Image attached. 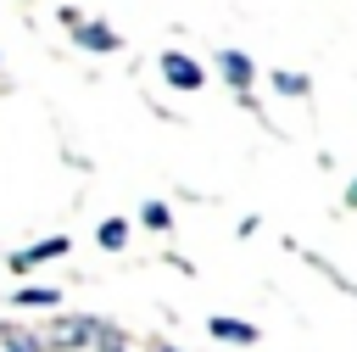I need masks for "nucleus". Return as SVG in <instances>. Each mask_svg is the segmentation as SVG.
Instances as JSON below:
<instances>
[{
  "label": "nucleus",
  "mask_w": 357,
  "mask_h": 352,
  "mask_svg": "<svg viewBox=\"0 0 357 352\" xmlns=\"http://www.w3.org/2000/svg\"><path fill=\"white\" fill-rule=\"evenodd\" d=\"M0 352H45V335L28 324H0Z\"/></svg>",
  "instance_id": "obj_9"
},
{
  "label": "nucleus",
  "mask_w": 357,
  "mask_h": 352,
  "mask_svg": "<svg viewBox=\"0 0 357 352\" xmlns=\"http://www.w3.org/2000/svg\"><path fill=\"white\" fill-rule=\"evenodd\" d=\"M346 207L357 212V173H351V184H346Z\"/></svg>",
  "instance_id": "obj_12"
},
{
  "label": "nucleus",
  "mask_w": 357,
  "mask_h": 352,
  "mask_svg": "<svg viewBox=\"0 0 357 352\" xmlns=\"http://www.w3.org/2000/svg\"><path fill=\"white\" fill-rule=\"evenodd\" d=\"M67 291L61 285H17L11 291V307H61Z\"/></svg>",
  "instance_id": "obj_8"
},
{
  "label": "nucleus",
  "mask_w": 357,
  "mask_h": 352,
  "mask_svg": "<svg viewBox=\"0 0 357 352\" xmlns=\"http://www.w3.org/2000/svg\"><path fill=\"white\" fill-rule=\"evenodd\" d=\"M0 67H6V50H0Z\"/></svg>",
  "instance_id": "obj_14"
},
{
  "label": "nucleus",
  "mask_w": 357,
  "mask_h": 352,
  "mask_svg": "<svg viewBox=\"0 0 357 352\" xmlns=\"http://www.w3.org/2000/svg\"><path fill=\"white\" fill-rule=\"evenodd\" d=\"M128 235H134L128 218H100V223H95V246H100V251H123Z\"/></svg>",
  "instance_id": "obj_10"
},
{
  "label": "nucleus",
  "mask_w": 357,
  "mask_h": 352,
  "mask_svg": "<svg viewBox=\"0 0 357 352\" xmlns=\"http://www.w3.org/2000/svg\"><path fill=\"white\" fill-rule=\"evenodd\" d=\"M139 223H145V229H151V235H167V229H173V207H167V201H156V196H151V201H145V207H139Z\"/></svg>",
  "instance_id": "obj_11"
},
{
  "label": "nucleus",
  "mask_w": 357,
  "mask_h": 352,
  "mask_svg": "<svg viewBox=\"0 0 357 352\" xmlns=\"http://www.w3.org/2000/svg\"><path fill=\"white\" fill-rule=\"evenodd\" d=\"M206 335H212V341H223V346H257V335H262V330H257L251 318L212 313V318H206Z\"/></svg>",
  "instance_id": "obj_6"
},
{
  "label": "nucleus",
  "mask_w": 357,
  "mask_h": 352,
  "mask_svg": "<svg viewBox=\"0 0 357 352\" xmlns=\"http://www.w3.org/2000/svg\"><path fill=\"white\" fill-rule=\"evenodd\" d=\"M156 352H178V346H156Z\"/></svg>",
  "instance_id": "obj_13"
},
{
  "label": "nucleus",
  "mask_w": 357,
  "mask_h": 352,
  "mask_svg": "<svg viewBox=\"0 0 357 352\" xmlns=\"http://www.w3.org/2000/svg\"><path fill=\"white\" fill-rule=\"evenodd\" d=\"M156 73H162V84L178 89V95H201V89H206V67H201L190 50H162V56H156Z\"/></svg>",
  "instance_id": "obj_2"
},
{
  "label": "nucleus",
  "mask_w": 357,
  "mask_h": 352,
  "mask_svg": "<svg viewBox=\"0 0 357 352\" xmlns=\"http://www.w3.org/2000/svg\"><path fill=\"white\" fill-rule=\"evenodd\" d=\"M100 324H106V318H95V313H61V318H50L39 335H45V352H78V346H95Z\"/></svg>",
  "instance_id": "obj_1"
},
{
  "label": "nucleus",
  "mask_w": 357,
  "mask_h": 352,
  "mask_svg": "<svg viewBox=\"0 0 357 352\" xmlns=\"http://www.w3.org/2000/svg\"><path fill=\"white\" fill-rule=\"evenodd\" d=\"M212 67H218V78L234 89V101L240 106H251V84H257V61L245 56V50H234V45H223L218 56H212Z\"/></svg>",
  "instance_id": "obj_3"
},
{
  "label": "nucleus",
  "mask_w": 357,
  "mask_h": 352,
  "mask_svg": "<svg viewBox=\"0 0 357 352\" xmlns=\"http://www.w3.org/2000/svg\"><path fill=\"white\" fill-rule=\"evenodd\" d=\"M67 251H73V240H67V235H45V240H33V246L11 251L6 263H11V274H33V268H45V263H56V257H67Z\"/></svg>",
  "instance_id": "obj_5"
},
{
  "label": "nucleus",
  "mask_w": 357,
  "mask_h": 352,
  "mask_svg": "<svg viewBox=\"0 0 357 352\" xmlns=\"http://www.w3.org/2000/svg\"><path fill=\"white\" fill-rule=\"evenodd\" d=\"M268 89L284 95V101H307V95H312V78L296 73V67H273V73H268Z\"/></svg>",
  "instance_id": "obj_7"
},
{
  "label": "nucleus",
  "mask_w": 357,
  "mask_h": 352,
  "mask_svg": "<svg viewBox=\"0 0 357 352\" xmlns=\"http://www.w3.org/2000/svg\"><path fill=\"white\" fill-rule=\"evenodd\" d=\"M73 34V45L84 50V56H117L123 50V34L112 28V22H100V17H84L78 28H67Z\"/></svg>",
  "instance_id": "obj_4"
}]
</instances>
